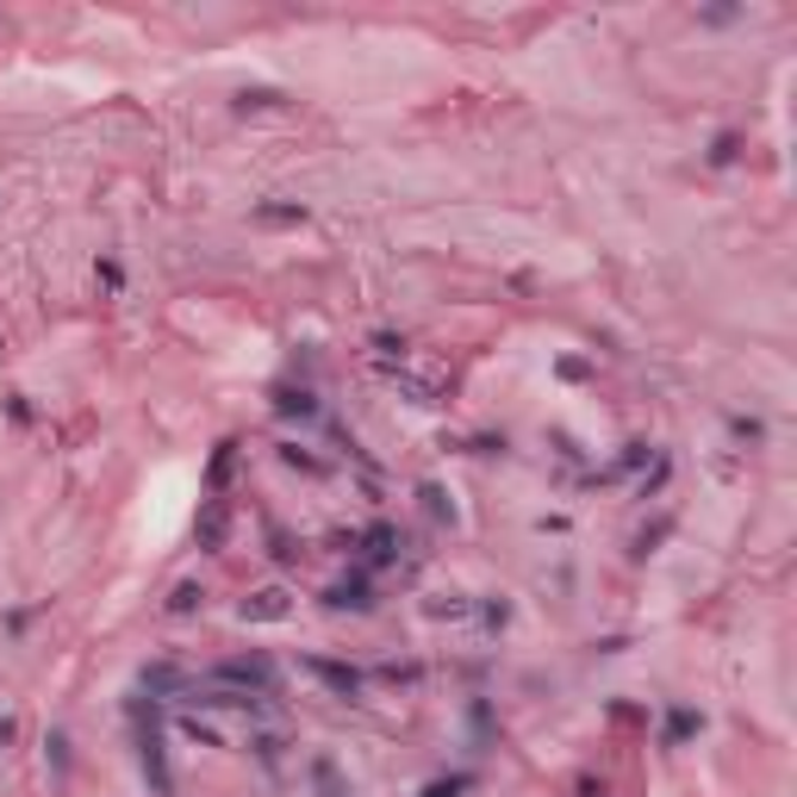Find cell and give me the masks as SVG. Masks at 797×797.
<instances>
[{"instance_id":"3957f363","label":"cell","mask_w":797,"mask_h":797,"mask_svg":"<svg viewBox=\"0 0 797 797\" xmlns=\"http://www.w3.org/2000/svg\"><path fill=\"white\" fill-rule=\"evenodd\" d=\"M193 605H200V586H181V592L169 598V610H193Z\"/></svg>"},{"instance_id":"7a4b0ae2","label":"cell","mask_w":797,"mask_h":797,"mask_svg":"<svg viewBox=\"0 0 797 797\" xmlns=\"http://www.w3.org/2000/svg\"><path fill=\"white\" fill-rule=\"evenodd\" d=\"M287 592H275V586H268V592H256V598H243V610H237V617H243V624H275V617H287Z\"/></svg>"},{"instance_id":"6da1fadb","label":"cell","mask_w":797,"mask_h":797,"mask_svg":"<svg viewBox=\"0 0 797 797\" xmlns=\"http://www.w3.org/2000/svg\"><path fill=\"white\" fill-rule=\"evenodd\" d=\"M399 530H387V524H380V530H368L361 536V567H368V574H380V567H392L399 561Z\"/></svg>"}]
</instances>
